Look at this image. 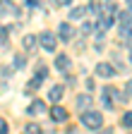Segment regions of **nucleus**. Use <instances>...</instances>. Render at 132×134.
Returning <instances> with one entry per match:
<instances>
[{"instance_id": "1", "label": "nucleus", "mask_w": 132, "mask_h": 134, "mask_svg": "<svg viewBox=\"0 0 132 134\" xmlns=\"http://www.w3.org/2000/svg\"><path fill=\"white\" fill-rule=\"evenodd\" d=\"M82 125L87 129H101L103 127V115L96 113V110H87V113H82Z\"/></svg>"}, {"instance_id": "2", "label": "nucleus", "mask_w": 132, "mask_h": 134, "mask_svg": "<svg viewBox=\"0 0 132 134\" xmlns=\"http://www.w3.org/2000/svg\"><path fill=\"white\" fill-rule=\"evenodd\" d=\"M36 38H39V46H41L43 50H48V53L55 50V43H58V41H55V34H53V31H41Z\"/></svg>"}, {"instance_id": "3", "label": "nucleus", "mask_w": 132, "mask_h": 134, "mask_svg": "<svg viewBox=\"0 0 132 134\" xmlns=\"http://www.w3.org/2000/svg\"><path fill=\"white\" fill-rule=\"evenodd\" d=\"M48 77V67L46 65H39V70H36V74H34V81H29V89H39L41 86V81Z\"/></svg>"}, {"instance_id": "4", "label": "nucleus", "mask_w": 132, "mask_h": 134, "mask_svg": "<svg viewBox=\"0 0 132 134\" xmlns=\"http://www.w3.org/2000/svg\"><path fill=\"white\" fill-rule=\"evenodd\" d=\"M96 74L103 77V79H110V77L115 74V67L108 65V62H98V65H96Z\"/></svg>"}, {"instance_id": "5", "label": "nucleus", "mask_w": 132, "mask_h": 134, "mask_svg": "<svg viewBox=\"0 0 132 134\" xmlns=\"http://www.w3.org/2000/svg\"><path fill=\"white\" fill-rule=\"evenodd\" d=\"M58 36H60V41H62V43H70V38L75 36V31H72V26H70L67 22H62V24H60V29H58Z\"/></svg>"}, {"instance_id": "6", "label": "nucleus", "mask_w": 132, "mask_h": 134, "mask_svg": "<svg viewBox=\"0 0 132 134\" xmlns=\"http://www.w3.org/2000/svg\"><path fill=\"white\" fill-rule=\"evenodd\" d=\"M46 110H48L46 103H43V100H39V98H36V100H31V105L27 108L29 115H46Z\"/></svg>"}, {"instance_id": "7", "label": "nucleus", "mask_w": 132, "mask_h": 134, "mask_svg": "<svg viewBox=\"0 0 132 134\" xmlns=\"http://www.w3.org/2000/svg\"><path fill=\"white\" fill-rule=\"evenodd\" d=\"M14 14H17V7L10 0H0V17H14Z\"/></svg>"}, {"instance_id": "8", "label": "nucleus", "mask_w": 132, "mask_h": 134, "mask_svg": "<svg viewBox=\"0 0 132 134\" xmlns=\"http://www.w3.org/2000/svg\"><path fill=\"white\" fill-rule=\"evenodd\" d=\"M51 120L53 122H65V120H67V110L60 108V105H53L51 108Z\"/></svg>"}, {"instance_id": "9", "label": "nucleus", "mask_w": 132, "mask_h": 134, "mask_svg": "<svg viewBox=\"0 0 132 134\" xmlns=\"http://www.w3.org/2000/svg\"><path fill=\"white\" fill-rule=\"evenodd\" d=\"M77 108H79L82 113H87V108H91V96H89V93L77 96Z\"/></svg>"}, {"instance_id": "10", "label": "nucleus", "mask_w": 132, "mask_h": 134, "mask_svg": "<svg viewBox=\"0 0 132 134\" xmlns=\"http://www.w3.org/2000/svg\"><path fill=\"white\" fill-rule=\"evenodd\" d=\"M87 12H89L87 5H82V7H72V10H70V22H79Z\"/></svg>"}, {"instance_id": "11", "label": "nucleus", "mask_w": 132, "mask_h": 134, "mask_svg": "<svg viewBox=\"0 0 132 134\" xmlns=\"http://www.w3.org/2000/svg\"><path fill=\"white\" fill-rule=\"evenodd\" d=\"M70 65H72V62H70L67 55H58V58H55V67H58L60 72H67V70H70Z\"/></svg>"}, {"instance_id": "12", "label": "nucleus", "mask_w": 132, "mask_h": 134, "mask_svg": "<svg viewBox=\"0 0 132 134\" xmlns=\"http://www.w3.org/2000/svg\"><path fill=\"white\" fill-rule=\"evenodd\" d=\"M48 98H51V103H58V100L62 98V86H51V91H48Z\"/></svg>"}, {"instance_id": "13", "label": "nucleus", "mask_w": 132, "mask_h": 134, "mask_svg": "<svg viewBox=\"0 0 132 134\" xmlns=\"http://www.w3.org/2000/svg\"><path fill=\"white\" fill-rule=\"evenodd\" d=\"M36 46H39V38L34 36V34H27V36H24V48L27 50H34Z\"/></svg>"}, {"instance_id": "14", "label": "nucleus", "mask_w": 132, "mask_h": 134, "mask_svg": "<svg viewBox=\"0 0 132 134\" xmlns=\"http://www.w3.org/2000/svg\"><path fill=\"white\" fill-rule=\"evenodd\" d=\"M24 134H43V132H41V127H39L36 122H29V125L24 127Z\"/></svg>"}, {"instance_id": "15", "label": "nucleus", "mask_w": 132, "mask_h": 134, "mask_svg": "<svg viewBox=\"0 0 132 134\" xmlns=\"http://www.w3.org/2000/svg\"><path fill=\"white\" fill-rule=\"evenodd\" d=\"M120 122H123V127H127V129H132V110L123 115V120H120Z\"/></svg>"}, {"instance_id": "16", "label": "nucleus", "mask_w": 132, "mask_h": 134, "mask_svg": "<svg viewBox=\"0 0 132 134\" xmlns=\"http://www.w3.org/2000/svg\"><path fill=\"white\" fill-rule=\"evenodd\" d=\"M14 67H17V70L24 67V55H14Z\"/></svg>"}, {"instance_id": "17", "label": "nucleus", "mask_w": 132, "mask_h": 134, "mask_svg": "<svg viewBox=\"0 0 132 134\" xmlns=\"http://www.w3.org/2000/svg\"><path fill=\"white\" fill-rule=\"evenodd\" d=\"M94 29H96V24H89V22H87L84 26H82V31H84V34H91Z\"/></svg>"}, {"instance_id": "18", "label": "nucleus", "mask_w": 132, "mask_h": 134, "mask_svg": "<svg viewBox=\"0 0 132 134\" xmlns=\"http://www.w3.org/2000/svg\"><path fill=\"white\" fill-rule=\"evenodd\" d=\"M24 5H27L29 10H34V7H39V0H24Z\"/></svg>"}, {"instance_id": "19", "label": "nucleus", "mask_w": 132, "mask_h": 134, "mask_svg": "<svg viewBox=\"0 0 132 134\" xmlns=\"http://www.w3.org/2000/svg\"><path fill=\"white\" fill-rule=\"evenodd\" d=\"M0 134H7V122L0 117Z\"/></svg>"}, {"instance_id": "20", "label": "nucleus", "mask_w": 132, "mask_h": 134, "mask_svg": "<svg viewBox=\"0 0 132 134\" xmlns=\"http://www.w3.org/2000/svg\"><path fill=\"white\" fill-rule=\"evenodd\" d=\"M125 96H132V81L125 84Z\"/></svg>"}, {"instance_id": "21", "label": "nucleus", "mask_w": 132, "mask_h": 134, "mask_svg": "<svg viewBox=\"0 0 132 134\" xmlns=\"http://www.w3.org/2000/svg\"><path fill=\"white\" fill-rule=\"evenodd\" d=\"M5 38H7V31H5L3 26H0V41H5Z\"/></svg>"}, {"instance_id": "22", "label": "nucleus", "mask_w": 132, "mask_h": 134, "mask_svg": "<svg viewBox=\"0 0 132 134\" xmlns=\"http://www.w3.org/2000/svg\"><path fill=\"white\" fill-rule=\"evenodd\" d=\"M72 0H58V5H70Z\"/></svg>"}, {"instance_id": "23", "label": "nucleus", "mask_w": 132, "mask_h": 134, "mask_svg": "<svg viewBox=\"0 0 132 134\" xmlns=\"http://www.w3.org/2000/svg\"><path fill=\"white\" fill-rule=\"evenodd\" d=\"M98 134H113V129H103V132H98Z\"/></svg>"}, {"instance_id": "24", "label": "nucleus", "mask_w": 132, "mask_h": 134, "mask_svg": "<svg viewBox=\"0 0 132 134\" xmlns=\"http://www.w3.org/2000/svg\"><path fill=\"white\" fill-rule=\"evenodd\" d=\"M130 62H132V50H130Z\"/></svg>"}]
</instances>
